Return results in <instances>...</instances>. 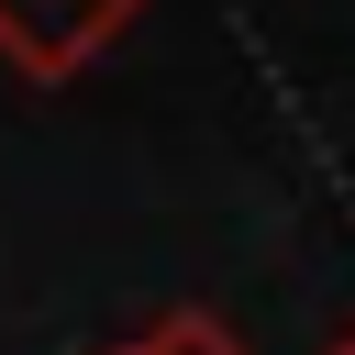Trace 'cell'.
Instances as JSON below:
<instances>
[{
    "mask_svg": "<svg viewBox=\"0 0 355 355\" xmlns=\"http://www.w3.org/2000/svg\"><path fill=\"white\" fill-rule=\"evenodd\" d=\"M133 355H244L222 311H166L155 333H133Z\"/></svg>",
    "mask_w": 355,
    "mask_h": 355,
    "instance_id": "7a4b0ae2",
    "label": "cell"
},
{
    "mask_svg": "<svg viewBox=\"0 0 355 355\" xmlns=\"http://www.w3.org/2000/svg\"><path fill=\"white\" fill-rule=\"evenodd\" d=\"M344 344H355V333H344Z\"/></svg>",
    "mask_w": 355,
    "mask_h": 355,
    "instance_id": "5b68a950",
    "label": "cell"
},
{
    "mask_svg": "<svg viewBox=\"0 0 355 355\" xmlns=\"http://www.w3.org/2000/svg\"><path fill=\"white\" fill-rule=\"evenodd\" d=\"M133 11L144 0H0V67H22L33 89H67L133 33Z\"/></svg>",
    "mask_w": 355,
    "mask_h": 355,
    "instance_id": "6da1fadb",
    "label": "cell"
},
{
    "mask_svg": "<svg viewBox=\"0 0 355 355\" xmlns=\"http://www.w3.org/2000/svg\"><path fill=\"white\" fill-rule=\"evenodd\" d=\"M111 355H133V344H111Z\"/></svg>",
    "mask_w": 355,
    "mask_h": 355,
    "instance_id": "277c9868",
    "label": "cell"
},
{
    "mask_svg": "<svg viewBox=\"0 0 355 355\" xmlns=\"http://www.w3.org/2000/svg\"><path fill=\"white\" fill-rule=\"evenodd\" d=\"M333 355H355V344H333Z\"/></svg>",
    "mask_w": 355,
    "mask_h": 355,
    "instance_id": "3957f363",
    "label": "cell"
}]
</instances>
